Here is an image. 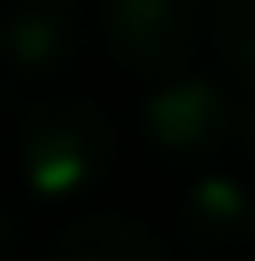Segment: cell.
<instances>
[{
  "instance_id": "cell-7",
  "label": "cell",
  "mask_w": 255,
  "mask_h": 261,
  "mask_svg": "<svg viewBox=\"0 0 255 261\" xmlns=\"http://www.w3.org/2000/svg\"><path fill=\"white\" fill-rule=\"evenodd\" d=\"M0 256H11V217L0 222Z\"/></svg>"
},
{
  "instance_id": "cell-6",
  "label": "cell",
  "mask_w": 255,
  "mask_h": 261,
  "mask_svg": "<svg viewBox=\"0 0 255 261\" xmlns=\"http://www.w3.org/2000/svg\"><path fill=\"white\" fill-rule=\"evenodd\" d=\"M216 39H222V50L233 56V67L255 72V0H222Z\"/></svg>"
},
{
  "instance_id": "cell-5",
  "label": "cell",
  "mask_w": 255,
  "mask_h": 261,
  "mask_svg": "<svg viewBox=\"0 0 255 261\" xmlns=\"http://www.w3.org/2000/svg\"><path fill=\"white\" fill-rule=\"evenodd\" d=\"M45 261H166L150 228L128 222V217H89L78 228H67L55 239Z\"/></svg>"
},
{
  "instance_id": "cell-4",
  "label": "cell",
  "mask_w": 255,
  "mask_h": 261,
  "mask_svg": "<svg viewBox=\"0 0 255 261\" xmlns=\"http://www.w3.org/2000/svg\"><path fill=\"white\" fill-rule=\"evenodd\" d=\"M233 117L239 106L211 84H166L145 111V128H150L155 150L200 156V150H216L222 139H233Z\"/></svg>"
},
{
  "instance_id": "cell-2",
  "label": "cell",
  "mask_w": 255,
  "mask_h": 261,
  "mask_svg": "<svg viewBox=\"0 0 255 261\" xmlns=\"http://www.w3.org/2000/svg\"><path fill=\"white\" fill-rule=\"evenodd\" d=\"M95 22L105 34V50L128 72L166 78L194 50L200 28V0H100Z\"/></svg>"
},
{
  "instance_id": "cell-3",
  "label": "cell",
  "mask_w": 255,
  "mask_h": 261,
  "mask_svg": "<svg viewBox=\"0 0 255 261\" xmlns=\"http://www.w3.org/2000/svg\"><path fill=\"white\" fill-rule=\"evenodd\" d=\"M78 50H83V17L72 0H22L0 28V61L22 84H50L72 72Z\"/></svg>"
},
{
  "instance_id": "cell-1",
  "label": "cell",
  "mask_w": 255,
  "mask_h": 261,
  "mask_svg": "<svg viewBox=\"0 0 255 261\" xmlns=\"http://www.w3.org/2000/svg\"><path fill=\"white\" fill-rule=\"evenodd\" d=\"M111 122L78 95H45L17 117V167L39 195H83L111 167Z\"/></svg>"
}]
</instances>
